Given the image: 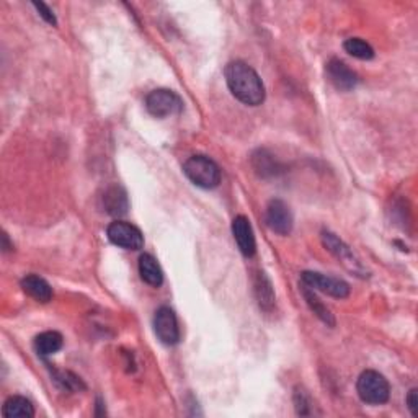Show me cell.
<instances>
[{"mask_svg":"<svg viewBox=\"0 0 418 418\" xmlns=\"http://www.w3.org/2000/svg\"><path fill=\"white\" fill-rule=\"evenodd\" d=\"M224 75L230 93L239 102L249 104V107H258L265 102V85H263L260 75L249 64L242 63V60H232L225 65Z\"/></svg>","mask_w":418,"mask_h":418,"instance_id":"cell-1","label":"cell"},{"mask_svg":"<svg viewBox=\"0 0 418 418\" xmlns=\"http://www.w3.org/2000/svg\"><path fill=\"white\" fill-rule=\"evenodd\" d=\"M183 173L191 183L205 190H213L221 183V168L206 156H193L183 164Z\"/></svg>","mask_w":418,"mask_h":418,"instance_id":"cell-2","label":"cell"},{"mask_svg":"<svg viewBox=\"0 0 418 418\" xmlns=\"http://www.w3.org/2000/svg\"><path fill=\"white\" fill-rule=\"evenodd\" d=\"M356 390L363 402L370 405H382L389 400L390 386L381 373L368 370L360 374L356 381Z\"/></svg>","mask_w":418,"mask_h":418,"instance_id":"cell-3","label":"cell"},{"mask_svg":"<svg viewBox=\"0 0 418 418\" xmlns=\"http://www.w3.org/2000/svg\"><path fill=\"white\" fill-rule=\"evenodd\" d=\"M321 237H322L323 247H326L330 254L337 258V260L342 263V265L348 269L351 274H356V277H361V278L368 277V272L365 269V267L361 265V262L355 257L350 247L346 245L342 239H338L337 235L330 232V230H322Z\"/></svg>","mask_w":418,"mask_h":418,"instance_id":"cell-4","label":"cell"},{"mask_svg":"<svg viewBox=\"0 0 418 418\" xmlns=\"http://www.w3.org/2000/svg\"><path fill=\"white\" fill-rule=\"evenodd\" d=\"M146 108L152 117L167 118L178 114L183 109V102L173 90L157 89L146 97Z\"/></svg>","mask_w":418,"mask_h":418,"instance_id":"cell-5","label":"cell"},{"mask_svg":"<svg viewBox=\"0 0 418 418\" xmlns=\"http://www.w3.org/2000/svg\"><path fill=\"white\" fill-rule=\"evenodd\" d=\"M301 282L307 288L314 291L317 289L323 294L332 296V298L345 299L350 296V284L340 278L326 277V274L316 272H304L301 274Z\"/></svg>","mask_w":418,"mask_h":418,"instance_id":"cell-6","label":"cell"},{"mask_svg":"<svg viewBox=\"0 0 418 418\" xmlns=\"http://www.w3.org/2000/svg\"><path fill=\"white\" fill-rule=\"evenodd\" d=\"M107 235L112 244L126 250H139L144 245V235L134 224L114 221L108 225Z\"/></svg>","mask_w":418,"mask_h":418,"instance_id":"cell-7","label":"cell"},{"mask_svg":"<svg viewBox=\"0 0 418 418\" xmlns=\"http://www.w3.org/2000/svg\"><path fill=\"white\" fill-rule=\"evenodd\" d=\"M154 332L164 345H177L180 342V328L175 312L167 306L159 307L154 316Z\"/></svg>","mask_w":418,"mask_h":418,"instance_id":"cell-8","label":"cell"},{"mask_svg":"<svg viewBox=\"0 0 418 418\" xmlns=\"http://www.w3.org/2000/svg\"><path fill=\"white\" fill-rule=\"evenodd\" d=\"M268 227L279 235H288L293 230V213L283 200H272L267 206Z\"/></svg>","mask_w":418,"mask_h":418,"instance_id":"cell-9","label":"cell"},{"mask_svg":"<svg viewBox=\"0 0 418 418\" xmlns=\"http://www.w3.org/2000/svg\"><path fill=\"white\" fill-rule=\"evenodd\" d=\"M327 79L337 90L348 92L358 85V75L348 65L338 59H330L326 68Z\"/></svg>","mask_w":418,"mask_h":418,"instance_id":"cell-10","label":"cell"},{"mask_svg":"<svg viewBox=\"0 0 418 418\" xmlns=\"http://www.w3.org/2000/svg\"><path fill=\"white\" fill-rule=\"evenodd\" d=\"M232 234L234 239L237 242L239 250L242 255L245 257H254L257 252V242L254 235V229H252V224L249 218L245 216H237L232 221Z\"/></svg>","mask_w":418,"mask_h":418,"instance_id":"cell-11","label":"cell"},{"mask_svg":"<svg viewBox=\"0 0 418 418\" xmlns=\"http://www.w3.org/2000/svg\"><path fill=\"white\" fill-rule=\"evenodd\" d=\"M21 289L38 302H49L53 299V288L45 278L38 274H26L21 279Z\"/></svg>","mask_w":418,"mask_h":418,"instance_id":"cell-12","label":"cell"},{"mask_svg":"<svg viewBox=\"0 0 418 418\" xmlns=\"http://www.w3.org/2000/svg\"><path fill=\"white\" fill-rule=\"evenodd\" d=\"M103 206L112 216H123V214L128 213L129 208L128 195L119 185L109 186L103 195Z\"/></svg>","mask_w":418,"mask_h":418,"instance_id":"cell-13","label":"cell"},{"mask_svg":"<svg viewBox=\"0 0 418 418\" xmlns=\"http://www.w3.org/2000/svg\"><path fill=\"white\" fill-rule=\"evenodd\" d=\"M252 165H254L255 172L260 177H277L278 173L283 172L282 164L274 159L273 154H269L265 149H258L254 156H252Z\"/></svg>","mask_w":418,"mask_h":418,"instance_id":"cell-14","label":"cell"},{"mask_svg":"<svg viewBox=\"0 0 418 418\" xmlns=\"http://www.w3.org/2000/svg\"><path fill=\"white\" fill-rule=\"evenodd\" d=\"M2 415L5 418H31L35 417V407L26 397L14 395L5 400L2 407Z\"/></svg>","mask_w":418,"mask_h":418,"instance_id":"cell-15","label":"cell"},{"mask_svg":"<svg viewBox=\"0 0 418 418\" xmlns=\"http://www.w3.org/2000/svg\"><path fill=\"white\" fill-rule=\"evenodd\" d=\"M139 274L142 282L154 286V288H159V286L164 283L162 268L157 263L156 258L149 254L141 255L139 258Z\"/></svg>","mask_w":418,"mask_h":418,"instance_id":"cell-16","label":"cell"},{"mask_svg":"<svg viewBox=\"0 0 418 418\" xmlns=\"http://www.w3.org/2000/svg\"><path fill=\"white\" fill-rule=\"evenodd\" d=\"M63 335L54 332V330H48V332H43L35 338V350L40 356H49L58 353L63 348Z\"/></svg>","mask_w":418,"mask_h":418,"instance_id":"cell-17","label":"cell"},{"mask_svg":"<svg viewBox=\"0 0 418 418\" xmlns=\"http://www.w3.org/2000/svg\"><path fill=\"white\" fill-rule=\"evenodd\" d=\"M302 294H304V299L307 302V306L311 307V311L316 314V316L321 318L323 323H327L328 327H333L335 326V318L332 316V312H330L328 307L323 304V302L317 298L316 293H314V289L307 288V286L302 284Z\"/></svg>","mask_w":418,"mask_h":418,"instance_id":"cell-18","label":"cell"},{"mask_svg":"<svg viewBox=\"0 0 418 418\" xmlns=\"http://www.w3.org/2000/svg\"><path fill=\"white\" fill-rule=\"evenodd\" d=\"M255 294L262 309L269 311L274 306V293L273 286L269 279L265 277V273H258L255 279Z\"/></svg>","mask_w":418,"mask_h":418,"instance_id":"cell-19","label":"cell"},{"mask_svg":"<svg viewBox=\"0 0 418 418\" xmlns=\"http://www.w3.org/2000/svg\"><path fill=\"white\" fill-rule=\"evenodd\" d=\"M53 381L56 382L59 389L68 390V392H80V390L85 389V384L82 382V379L70 371H54Z\"/></svg>","mask_w":418,"mask_h":418,"instance_id":"cell-20","label":"cell"},{"mask_svg":"<svg viewBox=\"0 0 418 418\" xmlns=\"http://www.w3.org/2000/svg\"><path fill=\"white\" fill-rule=\"evenodd\" d=\"M345 51L356 59L370 60L374 58V49L370 43L363 41L361 38H350L343 43Z\"/></svg>","mask_w":418,"mask_h":418,"instance_id":"cell-21","label":"cell"},{"mask_svg":"<svg viewBox=\"0 0 418 418\" xmlns=\"http://www.w3.org/2000/svg\"><path fill=\"white\" fill-rule=\"evenodd\" d=\"M294 407H296V412H298V415H311L312 414V402L309 399V395H307L304 390H296L294 394Z\"/></svg>","mask_w":418,"mask_h":418,"instance_id":"cell-22","label":"cell"},{"mask_svg":"<svg viewBox=\"0 0 418 418\" xmlns=\"http://www.w3.org/2000/svg\"><path fill=\"white\" fill-rule=\"evenodd\" d=\"M33 7H35L38 10V14H40V16L43 20L46 21V23L56 26L58 25V20H56V15H54V12L51 9L48 7L46 4L43 2H33Z\"/></svg>","mask_w":418,"mask_h":418,"instance_id":"cell-23","label":"cell"},{"mask_svg":"<svg viewBox=\"0 0 418 418\" xmlns=\"http://www.w3.org/2000/svg\"><path fill=\"white\" fill-rule=\"evenodd\" d=\"M407 407H409L410 414L414 417H418V389H410L409 395H407Z\"/></svg>","mask_w":418,"mask_h":418,"instance_id":"cell-24","label":"cell"}]
</instances>
